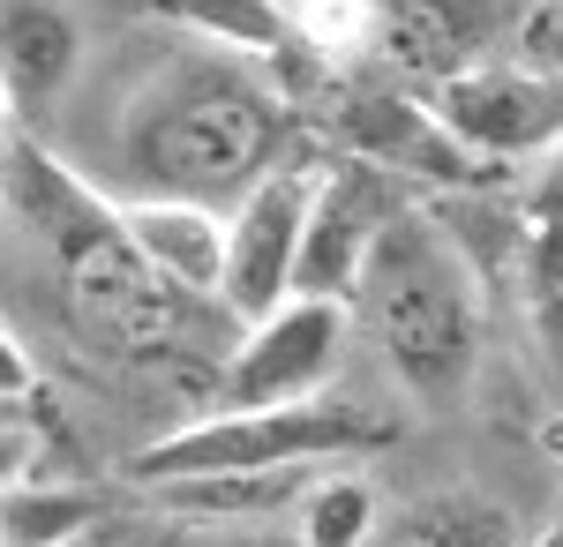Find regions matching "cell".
Instances as JSON below:
<instances>
[{
  "mask_svg": "<svg viewBox=\"0 0 563 547\" xmlns=\"http://www.w3.org/2000/svg\"><path fill=\"white\" fill-rule=\"evenodd\" d=\"M135 196H180V203H249L286 166V98L241 53H188L135 90L129 127Z\"/></svg>",
  "mask_w": 563,
  "mask_h": 547,
  "instance_id": "6da1fadb",
  "label": "cell"
},
{
  "mask_svg": "<svg viewBox=\"0 0 563 547\" xmlns=\"http://www.w3.org/2000/svg\"><path fill=\"white\" fill-rule=\"evenodd\" d=\"M361 331L421 405H451L481 368V278L459 233L429 211H390L353 293Z\"/></svg>",
  "mask_w": 563,
  "mask_h": 547,
  "instance_id": "7a4b0ae2",
  "label": "cell"
},
{
  "mask_svg": "<svg viewBox=\"0 0 563 547\" xmlns=\"http://www.w3.org/2000/svg\"><path fill=\"white\" fill-rule=\"evenodd\" d=\"M390 443V421L368 413L346 390L294 398V405H249V413H203L174 427L135 458V488L174 480H218V472H331L339 458H361Z\"/></svg>",
  "mask_w": 563,
  "mask_h": 547,
  "instance_id": "3957f363",
  "label": "cell"
},
{
  "mask_svg": "<svg viewBox=\"0 0 563 547\" xmlns=\"http://www.w3.org/2000/svg\"><path fill=\"white\" fill-rule=\"evenodd\" d=\"M331 127H339V143H346L353 166L368 172H398V180H421V188H488L504 166H488L474 158L443 113H435L429 98H413V90L398 83H339L331 90Z\"/></svg>",
  "mask_w": 563,
  "mask_h": 547,
  "instance_id": "277c9868",
  "label": "cell"
},
{
  "mask_svg": "<svg viewBox=\"0 0 563 547\" xmlns=\"http://www.w3.org/2000/svg\"><path fill=\"white\" fill-rule=\"evenodd\" d=\"M346 323L353 308H339V300H286L278 315L249 323L218 368V413L323 398L339 376V353H346Z\"/></svg>",
  "mask_w": 563,
  "mask_h": 547,
  "instance_id": "5b68a950",
  "label": "cell"
},
{
  "mask_svg": "<svg viewBox=\"0 0 563 547\" xmlns=\"http://www.w3.org/2000/svg\"><path fill=\"white\" fill-rule=\"evenodd\" d=\"M323 196V172L278 166L249 203H233V255H225V293L218 308L249 331L263 315H278L286 300H301V255H308V217Z\"/></svg>",
  "mask_w": 563,
  "mask_h": 547,
  "instance_id": "8992f818",
  "label": "cell"
},
{
  "mask_svg": "<svg viewBox=\"0 0 563 547\" xmlns=\"http://www.w3.org/2000/svg\"><path fill=\"white\" fill-rule=\"evenodd\" d=\"M429 105L488 166H511V158L533 166V158L563 150V76H541L526 60H481L466 76L435 83Z\"/></svg>",
  "mask_w": 563,
  "mask_h": 547,
  "instance_id": "52a82bcc",
  "label": "cell"
},
{
  "mask_svg": "<svg viewBox=\"0 0 563 547\" xmlns=\"http://www.w3.org/2000/svg\"><path fill=\"white\" fill-rule=\"evenodd\" d=\"M511 278H519L526 337L563 390V150L533 158L511 196Z\"/></svg>",
  "mask_w": 563,
  "mask_h": 547,
  "instance_id": "ba28073f",
  "label": "cell"
},
{
  "mask_svg": "<svg viewBox=\"0 0 563 547\" xmlns=\"http://www.w3.org/2000/svg\"><path fill=\"white\" fill-rule=\"evenodd\" d=\"M390 211L398 203L384 196V172H368V166L323 172V196H316V217H308V255H301V300L353 308L361 270H368L376 233L390 225Z\"/></svg>",
  "mask_w": 563,
  "mask_h": 547,
  "instance_id": "9c48e42d",
  "label": "cell"
},
{
  "mask_svg": "<svg viewBox=\"0 0 563 547\" xmlns=\"http://www.w3.org/2000/svg\"><path fill=\"white\" fill-rule=\"evenodd\" d=\"M129 241L143 248V263L188 300H218L225 293V255H233V211L211 203H180V196H135L121 203Z\"/></svg>",
  "mask_w": 563,
  "mask_h": 547,
  "instance_id": "30bf717a",
  "label": "cell"
},
{
  "mask_svg": "<svg viewBox=\"0 0 563 547\" xmlns=\"http://www.w3.org/2000/svg\"><path fill=\"white\" fill-rule=\"evenodd\" d=\"M376 53L398 76L451 83L481 68V8L474 0H376Z\"/></svg>",
  "mask_w": 563,
  "mask_h": 547,
  "instance_id": "8fae6325",
  "label": "cell"
},
{
  "mask_svg": "<svg viewBox=\"0 0 563 547\" xmlns=\"http://www.w3.org/2000/svg\"><path fill=\"white\" fill-rule=\"evenodd\" d=\"M76 60H84V31L60 0H0V76L15 113L53 105Z\"/></svg>",
  "mask_w": 563,
  "mask_h": 547,
  "instance_id": "7c38bea8",
  "label": "cell"
},
{
  "mask_svg": "<svg viewBox=\"0 0 563 547\" xmlns=\"http://www.w3.org/2000/svg\"><path fill=\"white\" fill-rule=\"evenodd\" d=\"M151 15H166L174 31L203 38L211 53H241V60H278L301 38V15L286 0H151Z\"/></svg>",
  "mask_w": 563,
  "mask_h": 547,
  "instance_id": "4fadbf2b",
  "label": "cell"
},
{
  "mask_svg": "<svg viewBox=\"0 0 563 547\" xmlns=\"http://www.w3.org/2000/svg\"><path fill=\"white\" fill-rule=\"evenodd\" d=\"M316 488V472H218V480H174L151 488L158 503L196 510V517H263V510H301V495Z\"/></svg>",
  "mask_w": 563,
  "mask_h": 547,
  "instance_id": "5bb4252c",
  "label": "cell"
},
{
  "mask_svg": "<svg viewBox=\"0 0 563 547\" xmlns=\"http://www.w3.org/2000/svg\"><path fill=\"white\" fill-rule=\"evenodd\" d=\"M376 533V488L361 472H316V488L301 495V547H368Z\"/></svg>",
  "mask_w": 563,
  "mask_h": 547,
  "instance_id": "9a60e30c",
  "label": "cell"
},
{
  "mask_svg": "<svg viewBox=\"0 0 563 547\" xmlns=\"http://www.w3.org/2000/svg\"><path fill=\"white\" fill-rule=\"evenodd\" d=\"M90 517H98V495L23 480V488H8V525H0V540L8 547H68Z\"/></svg>",
  "mask_w": 563,
  "mask_h": 547,
  "instance_id": "2e32d148",
  "label": "cell"
},
{
  "mask_svg": "<svg viewBox=\"0 0 563 547\" xmlns=\"http://www.w3.org/2000/svg\"><path fill=\"white\" fill-rule=\"evenodd\" d=\"M308 45H376V0H308Z\"/></svg>",
  "mask_w": 563,
  "mask_h": 547,
  "instance_id": "e0dca14e",
  "label": "cell"
},
{
  "mask_svg": "<svg viewBox=\"0 0 563 547\" xmlns=\"http://www.w3.org/2000/svg\"><path fill=\"white\" fill-rule=\"evenodd\" d=\"M519 60L541 76H563V0H533L519 15Z\"/></svg>",
  "mask_w": 563,
  "mask_h": 547,
  "instance_id": "ac0fdd59",
  "label": "cell"
}]
</instances>
